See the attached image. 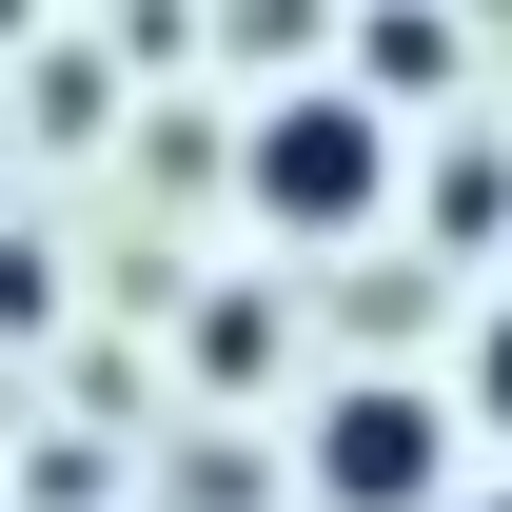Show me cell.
<instances>
[{
  "label": "cell",
  "mask_w": 512,
  "mask_h": 512,
  "mask_svg": "<svg viewBox=\"0 0 512 512\" xmlns=\"http://www.w3.org/2000/svg\"><path fill=\"white\" fill-rule=\"evenodd\" d=\"M256 197H276V217H355V197H375V119H355V99H276V119H256Z\"/></svg>",
  "instance_id": "cell-1"
},
{
  "label": "cell",
  "mask_w": 512,
  "mask_h": 512,
  "mask_svg": "<svg viewBox=\"0 0 512 512\" xmlns=\"http://www.w3.org/2000/svg\"><path fill=\"white\" fill-rule=\"evenodd\" d=\"M316 493L335 512H414L434 493V414H414V394H335L316 414Z\"/></svg>",
  "instance_id": "cell-2"
},
{
  "label": "cell",
  "mask_w": 512,
  "mask_h": 512,
  "mask_svg": "<svg viewBox=\"0 0 512 512\" xmlns=\"http://www.w3.org/2000/svg\"><path fill=\"white\" fill-rule=\"evenodd\" d=\"M493 414H512V316H493Z\"/></svg>",
  "instance_id": "cell-3"
},
{
  "label": "cell",
  "mask_w": 512,
  "mask_h": 512,
  "mask_svg": "<svg viewBox=\"0 0 512 512\" xmlns=\"http://www.w3.org/2000/svg\"><path fill=\"white\" fill-rule=\"evenodd\" d=\"M0 20H20V0H0Z\"/></svg>",
  "instance_id": "cell-4"
}]
</instances>
